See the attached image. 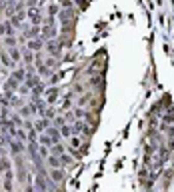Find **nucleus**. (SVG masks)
I'll use <instances>...</instances> for the list:
<instances>
[{"mask_svg":"<svg viewBox=\"0 0 174 192\" xmlns=\"http://www.w3.org/2000/svg\"><path fill=\"white\" fill-rule=\"evenodd\" d=\"M52 176H54V180H56V182H60L62 178H64V172H62V170H54Z\"/></svg>","mask_w":174,"mask_h":192,"instance_id":"obj_1","label":"nucleus"},{"mask_svg":"<svg viewBox=\"0 0 174 192\" xmlns=\"http://www.w3.org/2000/svg\"><path fill=\"white\" fill-rule=\"evenodd\" d=\"M70 144H72V148H78V146H80V138L72 136V138H70Z\"/></svg>","mask_w":174,"mask_h":192,"instance_id":"obj_2","label":"nucleus"}]
</instances>
